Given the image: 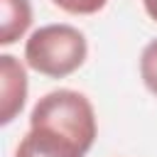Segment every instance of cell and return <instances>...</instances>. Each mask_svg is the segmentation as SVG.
I'll list each match as a JSON object with an SVG mask.
<instances>
[{"label":"cell","instance_id":"1","mask_svg":"<svg viewBox=\"0 0 157 157\" xmlns=\"http://www.w3.org/2000/svg\"><path fill=\"white\" fill-rule=\"evenodd\" d=\"M29 128H47L76 142L83 152L93 147L96 140V113L91 101L71 88L49 91L37 101L29 115Z\"/></svg>","mask_w":157,"mask_h":157},{"label":"cell","instance_id":"2","mask_svg":"<svg viewBox=\"0 0 157 157\" xmlns=\"http://www.w3.org/2000/svg\"><path fill=\"white\" fill-rule=\"evenodd\" d=\"M88 54L86 37L71 25H44L34 29L25 44V61L37 74L64 78L74 74Z\"/></svg>","mask_w":157,"mask_h":157},{"label":"cell","instance_id":"3","mask_svg":"<svg viewBox=\"0 0 157 157\" xmlns=\"http://www.w3.org/2000/svg\"><path fill=\"white\" fill-rule=\"evenodd\" d=\"M27 101V74L25 66L10 56L2 54L0 56V123L7 125L15 120V115L25 108Z\"/></svg>","mask_w":157,"mask_h":157},{"label":"cell","instance_id":"4","mask_svg":"<svg viewBox=\"0 0 157 157\" xmlns=\"http://www.w3.org/2000/svg\"><path fill=\"white\" fill-rule=\"evenodd\" d=\"M83 155L86 152L76 142L47 128H29V132L20 140L15 150V157H83Z\"/></svg>","mask_w":157,"mask_h":157},{"label":"cell","instance_id":"5","mask_svg":"<svg viewBox=\"0 0 157 157\" xmlns=\"http://www.w3.org/2000/svg\"><path fill=\"white\" fill-rule=\"evenodd\" d=\"M0 44H15L32 25V7L29 0H0Z\"/></svg>","mask_w":157,"mask_h":157},{"label":"cell","instance_id":"6","mask_svg":"<svg viewBox=\"0 0 157 157\" xmlns=\"http://www.w3.org/2000/svg\"><path fill=\"white\" fill-rule=\"evenodd\" d=\"M140 76L150 93L157 96V39H152L140 56Z\"/></svg>","mask_w":157,"mask_h":157},{"label":"cell","instance_id":"7","mask_svg":"<svg viewBox=\"0 0 157 157\" xmlns=\"http://www.w3.org/2000/svg\"><path fill=\"white\" fill-rule=\"evenodd\" d=\"M52 2L69 15H93L103 10L108 0H52Z\"/></svg>","mask_w":157,"mask_h":157},{"label":"cell","instance_id":"8","mask_svg":"<svg viewBox=\"0 0 157 157\" xmlns=\"http://www.w3.org/2000/svg\"><path fill=\"white\" fill-rule=\"evenodd\" d=\"M142 5H145V10H147V15L157 22V0H142Z\"/></svg>","mask_w":157,"mask_h":157}]
</instances>
